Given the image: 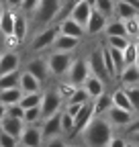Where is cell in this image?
I'll return each instance as SVG.
<instances>
[{
    "label": "cell",
    "mask_w": 139,
    "mask_h": 147,
    "mask_svg": "<svg viewBox=\"0 0 139 147\" xmlns=\"http://www.w3.org/2000/svg\"><path fill=\"white\" fill-rule=\"evenodd\" d=\"M45 147H67V143L61 139V135H57V137H49V139H45Z\"/></svg>",
    "instance_id": "obj_44"
},
{
    "label": "cell",
    "mask_w": 139,
    "mask_h": 147,
    "mask_svg": "<svg viewBox=\"0 0 139 147\" xmlns=\"http://www.w3.org/2000/svg\"><path fill=\"white\" fill-rule=\"evenodd\" d=\"M80 108H82V104H78V102H67V108H65V113H67L70 117H76Z\"/></svg>",
    "instance_id": "obj_47"
},
{
    "label": "cell",
    "mask_w": 139,
    "mask_h": 147,
    "mask_svg": "<svg viewBox=\"0 0 139 147\" xmlns=\"http://www.w3.org/2000/svg\"><path fill=\"white\" fill-rule=\"evenodd\" d=\"M59 119H61V115H59V113L41 119V121H43V125H41L43 139H49V137H57V135H61V123H59Z\"/></svg>",
    "instance_id": "obj_9"
},
{
    "label": "cell",
    "mask_w": 139,
    "mask_h": 147,
    "mask_svg": "<svg viewBox=\"0 0 139 147\" xmlns=\"http://www.w3.org/2000/svg\"><path fill=\"white\" fill-rule=\"evenodd\" d=\"M59 123H61V135H74V117L63 113Z\"/></svg>",
    "instance_id": "obj_37"
},
{
    "label": "cell",
    "mask_w": 139,
    "mask_h": 147,
    "mask_svg": "<svg viewBox=\"0 0 139 147\" xmlns=\"http://www.w3.org/2000/svg\"><path fill=\"white\" fill-rule=\"evenodd\" d=\"M88 67H90V74L98 76L102 82L109 78V74H107V67H104V61H102V51H100V49L92 51V55L88 57Z\"/></svg>",
    "instance_id": "obj_11"
},
{
    "label": "cell",
    "mask_w": 139,
    "mask_h": 147,
    "mask_svg": "<svg viewBox=\"0 0 139 147\" xmlns=\"http://www.w3.org/2000/svg\"><path fill=\"white\" fill-rule=\"evenodd\" d=\"M59 33H63V35H70V37H76V39H80V37L84 35V27L82 25H78L72 16H67L65 21L59 25V29H57Z\"/></svg>",
    "instance_id": "obj_20"
},
{
    "label": "cell",
    "mask_w": 139,
    "mask_h": 147,
    "mask_svg": "<svg viewBox=\"0 0 139 147\" xmlns=\"http://www.w3.org/2000/svg\"><path fill=\"white\" fill-rule=\"evenodd\" d=\"M92 102L88 100V102H84L82 104V108L78 110V115L74 117V133H80L82 129L86 127V123H88L90 119H92Z\"/></svg>",
    "instance_id": "obj_15"
},
{
    "label": "cell",
    "mask_w": 139,
    "mask_h": 147,
    "mask_svg": "<svg viewBox=\"0 0 139 147\" xmlns=\"http://www.w3.org/2000/svg\"><path fill=\"white\" fill-rule=\"evenodd\" d=\"M23 115H25V108L16 102V104H10V106H6V117H14V119H23Z\"/></svg>",
    "instance_id": "obj_43"
},
{
    "label": "cell",
    "mask_w": 139,
    "mask_h": 147,
    "mask_svg": "<svg viewBox=\"0 0 139 147\" xmlns=\"http://www.w3.org/2000/svg\"><path fill=\"white\" fill-rule=\"evenodd\" d=\"M88 100H90V96L86 94V90L84 88H78V86L74 90V94L67 98V102H78V104H84V102H88Z\"/></svg>",
    "instance_id": "obj_39"
},
{
    "label": "cell",
    "mask_w": 139,
    "mask_h": 147,
    "mask_svg": "<svg viewBox=\"0 0 139 147\" xmlns=\"http://www.w3.org/2000/svg\"><path fill=\"white\" fill-rule=\"evenodd\" d=\"M135 131H139V121H135V123L129 127V133H135Z\"/></svg>",
    "instance_id": "obj_51"
},
{
    "label": "cell",
    "mask_w": 139,
    "mask_h": 147,
    "mask_svg": "<svg viewBox=\"0 0 139 147\" xmlns=\"http://www.w3.org/2000/svg\"><path fill=\"white\" fill-rule=\"evenodd\" d=\"M104 31H107V37H109V35H127L125 23L121 21V18H117V21H113V23H107Z\"/></svg>",
    "instance_id": "obj_34"
},
{
    "label": "cell",
    "mask_w": 139,
    "mask_h": 147,
    "mask_svg": "<svg viewBox=\"0 0 139 147\" xmlns=\"http://www.w3.org/2000/svg\"><path fill=\"white\" fill-rule=\"evenodd\" d=\"M65 76H67V82L70 84H74V86H80L84 84V80L90 76V67H88V61H84V59H76L70 63L67 71H65Z\"/></svg>",
    "instance_id": "obj_4"
},
{
    "label": "cell",
    "mask_w": 139,
    "mask_h": 147,
    "mask_svg": "<svg viewBox=\"0 0 139 147\" xmlns=\"http://www.w3.org/2000/svg\"><path fill=\"white\" fill-rule=\"evenodd\" d=\"M23 96V92L19 86H14V88H4V90H0V102H2L4 106H10V104H16L21 100Z\"/></svg>",
    "instance_id": "obj_22"
},
{
    "label": "cell",
    "mask_w": 139,
    "mask_h": 147,
    "mask_svg": "<svg viewBox=\"0 0 139 147\" xmlns=\"http://www.w3.org/2000/svg\"><path fill=\"white\" fill-rule=\"evenodd\" d=\"M12 25H14V10H2V14H0V33L2 35H10L12 33Z\"/></svg>",
    "instance_id": "obj_25"
},
{
    "label": "cell",
    "mask_w": 139,
    "mask_h": 147,
    "mask_svg": "<svg viewBox=\"0 0 139 147\" xmlns=\"http://www.w3.org/2000/svg\"><path fill=\"white\" fill-rule=\"evenodd\" d=\"M123 23H125L127 37H137V35H139V23H137V18H135V16L127 18V21H123Z\"/></svg>",
    "instance_id": "obj_40"
},
{
    "label": "cell",
    "mask_w": 139,
    "mask_h": 147,
    "mask_svg": "<svg viewBox=\"0 0 139 147\" xmlns=\"http://www.w3.org/2000/svg\"><path fill=\"white\" fill-rule=\"evenodd\" d=\"M39 106H41V119L59 113V108H61V98H59V94H57V90L45 92V94L41 96V104H39Z\"/></svg>",
    "instance_id": "obj_5"
},
{
    "label": "cell",
    "mask_w": 139,
    "mask_h": 147,
    "mask_svg": "<svg viewBox=\"0 0 139 147\" xmlns=\"http://www.w3.org/2000/svg\"><path fill=\"white\" fill-rule=\"evenodd\" d=\"M104 27H107V16H102L98 10L92 8V12H90V16H88V21H86L84 31H88L90 35H96V33L104 31Z\"/></svg>",
    "instance_id": "obj_16"
},
{
    "label": "cell",
    "mask_w": 139,
    "mask_h": 147,
    "mask_svg": "<svg viewBox=\"0 0 139 147\" xmlns=\"http://www.w3.org/2000/svg\"><path fill=\"white\" fill-rule=\"evenodd\" d=\"M125 94L133 106V113L139 115V84H133V86H125Z\"/></svg>",
    "instance_id": "obj_29"
},
{
    "label": "cell",
    "mask_w": 139,
    "mask_h": 147,
    "mask_svg": "<svg viewBox=\"0 0 139 147\" xmlns=\"http://www.w3.org/2000/svg\"><path fill=\"white\" fill-rule=\"evenodd\" d=\"M111 51V57H113V63H115V69H117V76L121 74V69L125 67V59H123V51L121 49H115V47H109Z\"/></svg>",
    "instance_id": "obj_36"
},
{
    "label": "cell",
    "mask_w": 139,
    "mask_h": 147,
    "mask_svg": "<svg viewBox=\"0 0 139 147\" xmlns=\"http://www.w3.org/2000/svg\"><path fill=\"white\" fill-rule=\"evenodd\" d=\"M82 139L88 147H107L113 137V125L102 115H92V119L82 129Z\"/></svg>",
    "instance_id": "obj_1"
},
{
    "label": "cell",
    "mask_w": 139,
    "mask_h": 147,
    "mask_svg": "<svg viewBox=\"0 0 139 147\" xmlns=\"http://www.w3.org/2000/svg\"><path fill=\"white\" fill-rule=\"evenodd\" d=\"M125 139H121V137H111V141L107 143V147H125Z\"/></svg>",
    "instance_id": "obj_48"
},
{
    "label": "cell",
    "mask_w": 139,
    "mask_h": 147,
    "mask_svg": "<svg viewBox=\"0 0 139 147\" xmlns=\"http://www.w3.org/2000/svg\"><path fill=\"white\" fill-rule=\"evenodd\" d=\"M14 86H19V69L8 71V74H4V76H0V90L14 88Z\"/></svg>",
    "instance_id": "obj_31"
},
{
    "label": "cell",
    "mask_w": 139,
    "mask_h": 147,
    "mask_svg": "<svg viewBox=\"0 0 139 147\" xmlns=\"http://www.w3.org/2000/svg\"><path fill=\"white\" fill-rule=\"evenodd\" d=\"M115 14L121 18V21H127V18H131V16L137 14V8L131 6V4H127L125 0H115Z\"/></svg>",
    "instance_id": "obj_24"
},
{
    "label": "cell",
    "mask_w": 139,
    "mask_h": 147,
    "mask_svg": "<svg viewBox=\"0 0 139 147\" xmlns=\"http://www.w3.org/2000/svg\"><path fill=\"white\" fill-rule=\"evenodd\" d=\"M133 115L131 110H125V108H119V106H111L107 110V117H109V123L111 125H117V127H127L133 123Z\"/></svg>",
    "instance_id": "obj_8"
},
{
    "label": "cell",
    "mask_w": 139,
    "mask_h": 147,
    "mask_svg": "<svg viewBox=\"0 0 139 147\" xmlns=\"http://www.w3.org/2000/svg\"><path fill=\"white\" fill-rule=\"evenodd\" d=\"M111 100H113V106H119V108H125V110H131V113H133V106H131V102H129V98H127L123 88L115 90L111 94Z\"/></svg>",
    "instance_id": "obj_26"
},
{
    "label": "cell",
    "mask_w": 139,
    "mask_h": 147,
    "mask_svg": "<svg viewBox=\"0 0 139 147\" xmlns=\"http://www.w3.org/2000/svg\"><path fill=\"white\" fill-rule=\"evenodd\" d=\"M2 10H4V6H2V0H0V14H2Z\"/></svg>",
    "instance_id": "obj_56"
},
{
    "label": "cell",
    "mask_w": 139,
    "mask_h": 147,
    "mask_svg": "<svg viewBox=\"0 0 139 147\" xmlns=\"http://www.w3.org/2000/svg\"><path fill=\"white\" fill-rule=\"evenodd\" d=\"M78 41H80V39H76V37H70V35L57 33L55 41H53V47H55L57 51H70V53H72V51L78 47Z\"/></svg>",
    "instance_id": "obj_19"
},
{
    "label": "cell",
    "mask_w": 139,
    "mask_h": 147,
    "mask_svg": "<svg viewBox=\"0 0 139 147\" xmlns=\"http://www.w3.org/2000/svg\"><path fill=\"white\" fill-rule=\"evenodd\" d=\"M25 129V121L23 119H14V117H4L2 121H0V131H4L12 137L19 139V135L23 133Z\"/></svg>",
    "instance_id": "obj_12"
},
{
    "label": "cell",
    "mask_w": 139,
    "mask_h": 147,
    "mask_svg": "<svg viewBox=\"0 0 139 147\" xmlns=\"http://www.w3.org/2000/svg\"><path fill=\"white\" fill-rule=\"evenodd\" d=\"M72 61L74 59H72V55H70V51H55L47 57V69H49V74H53V76H65V71H67Z\"/></svg>",
    "instance_id": "obj_3"
},
{
    "label": "cell",
    "mask_w": 139,
    "mask_h": 147,
    "mask_svg": "<svg viewBox=\"0 0 139 147\" xmlns=\"http://www.w3.org/2000/svg\"><path fill=\"white\" fill-rule=\"evenodd\" d=\"M121 82H123L125 86H133V84H139V67L135 63L131 65H125L123 69H121Z\"/></svg>",
    "instance_id": "obj_21"
},
{
    "label": "cell",
    "mask_w": 139,
    "mask_h": 147,
    "mask_svg": "<svg viewBox=\"0 0 139 147\" xmlns=\"http://www.w3.org/2000/svg\"><path fill=\"white\" fill-rule=\"evenodd\" d=\"M0 147H19V139L4 133V131H0Z\"/></svg>",
    "instance_id": "obj_42"
},
{
    "label": "cell",
    "mask_w": 139,
    "mask_h": 147,
    "mask_svg": "<svg viewBox=\"0 0 139 147\" xmlns=\"http://www.w3.org/2000/svg\"><path fill=\"white\" fill-rule=\"evenodd\" d=\"M92 8L94 10H98L102 16H111V14H115V0H94L92 2Z\"/></svg>",
    "instance_id": "obj_28"
},
{
    "label": "cell",
    "mask_w": 139,
    "mask_h": 147,
    "mask_svg": "<svg viewBox=\"0 0 139 147\" xmlns=\"http://www.w3.org/2000/svg\"><path fill=\"white\" fill-rule=\"evenodd\" d=\"M135 55H137V43H131L123 49V59H125V65H131L135 63Z\"/></svg>",
    "instance_id": "obj_38"
},
{
    "label": "cell",
    "mask_w": 139,
    "mask_h": 147,
    "mask_svg": "<svg viewBox=\"0 0 139 147\" xmlns=\"http://www.w3.org/2000/svg\"><path fill=\"white\" fill-rule=\"evenodd\" d=\"M37 4H39V0H23L19 8H21L25 14H29V12H33V10H35V6H37Z\"/></svg>",
    "instance_id": "obj_46"
},
{
    "label": "cell",
    "mask_w": 139,
    "mask_h": 147,
    "mask_svg": "<svg viewBox=\"0 0 139 147\" xmlns=\"http://www.w3.org/2000/svg\"><path fill=\"white\" fill-rule=\"evenodd\" d=\"M113 106V100H111V94H102L92 98V113L94 115H107V110Z\"/></svg>",
    "instance_id": "obj_23"
},
{
    "label": "cell",
    "mask_w": 139,
    "mask_h": 147,
    "mask_svg": "<svg viewBox=\"0 0 139 147\" xmlns=\"http://www.w3.org/2000/svg\"><path fill=\"white\" fill-rule=\"evenodd\" d=\"M74 90H76V86L74 84H70V82H61L59 86H57V94H59V98L63 100V98H70L74 94Z\"/></svg>",
    "instance_id": "obj_41"
},
{
    "label": "cell",
    "mask_w": 139,
    "mask_h": 147,
    "mask_svg": "<svg viewBox=\"0 0 139 147\" xmlns=\"http://www.w3.org/2000/svg\"><path fill=\"white\" fill-rule=\"evenodd\" d=\"M82 88L86 90V94L90 96V100L92 98H96V96H100L102 92H104V82L98 78V76H94V74H90L88 78L84 80V84H82Z\"/></svg>",
    "instance_id": "obj_17"
},
{
    "label": "cell",
    "mask_w": 139,
    "mask_h": 147,
    "mask_svg": "<svg viewBox=\"0 0 139 147\" xmlns=\"http://www.w3.org/2000/svg\"><path fill=\"white\" fill-rule=\"evenodd\" d=\"M135 18H137V23H139V10H137V14H135Z\"/></svg>",
    "instance_id": "obj_57"
},
{
    "label": "cell",
    "mask_w": 139,
    "mask_h": 147,
    "mask_svg": "<svg viewBox=\"0 0 139 147\" xmlns=\"http://www.w3.org/2000/svg\"><path fill=\"white\" fill-rule=\"evenodd\" d=\"M107 39H109V47H115V49H121V51L129 45V37L127 35H109Z\"/></svg>",
    "instance_id": "obj_33"
},
{
    "label": "cell",
    "mask_w": 139,
    "mask_h": 147,
    "mask_svg": "<svg viewBox=\"0 0 139 147\" xmlns=\"http://www.w3.org/2000/svg\"><path fill=\"white\" fill-rule=\"evenodd\" d=\"M41 92H27V94H23L21 96V100H19V104L23 106V108H29V106H39L41 104Z\"/></svg>",
    "instance_id": "obj_30"
},
{
    "label": "cell",
    "mask_w": 139,
    "mask_h": 147,
    "mask_svg": "<svg viewBox=\"0 0 139 147\" xmlns=\"http://www.w3.org/2000/svg\"><path fill=\"white\" fill-rule=\"evenodd\" d=\"M4 117H6V106H4L2 102H0V121H2Z\"/></svg>",
    "instance_id": "obj_50"
},
{
    "label": "cell",
    "mask_w": 139,
    "mask_h": 147,
    "mask_svg": "<svg viewBox=\"0 0 139 147\" xmlns=\"http://www.w3.org/2000/svg\"><path fill=\"white\" fill-rule=\"evenodd\" d=\"M127 4H131V6H135L137 10H139V0H125Z\"/></svg>",
    "instance_id": "obj_52"
},
{
    "label": "cell",
    "mask_w": 139,
    "mask_h": 147,
    "mask_svg": "<svg viewBox=\"0 0 139 147\" xmlns=\"http://www.w3.org/2000/svg\"><path fill=\"white\" fill-rule=\"evenodd\" d=\"M19 53H14V51H6V53H0V76H4V74L8 71H14V69H19Z\"/></svg>",
    "instance_id": "obj_13"
},
{
    "label": "cell",
    "mask_w": 139,
    "mask_h": 147,
    "mask_svg": "<svg viewBox=\"0 0 139 147\" xmlns=\"http://www.w3.org/2000/svg\"><path fill=\"white\" fill-rule=\"evenodd\" d=\"M27 27H29V23H27V18L23 16V14H14V25H12V35H16L19 39L23 41L25 37H27Z\"/></svg>",
    "instance_id": "obj_27"
},
{
    "label": "cell",
    "mask_w": 139,
    "mask_h": 147,
    "mask_svg": "<svg viewBox=\"0 0 139 147\" xmlns=\"http://www.w3.org/2000/svg\"><path fill=\"white\" fill-rule=\"evenodd\" d=\"M67 147H70V145H67Z\"/></svg>",
    "instance_id": "obj_58"
},
{
    "label": "cell",
    "mask_w": 139,
    "mask_h": 147,
    "mask_svg": "<svg viewBox=\"0 0 139 147\" xmlns=\"http://www.w3.org/2000/svg\"><path fill=\"white\" fill-rule=\"evenodd\" d=\"M6 2L10 4V8H19V6H21V2H23V0H6Z\"/></svg>",
    "instance_id": "obj_49"
},
{
    "label": "cell",
    "mask_w": 139,
    "mask_h": 147,
    "mask_svg": "<svg viewBox=\"0 0 139 147\" xmlns=\"http://www.w3.org/2000/svg\"><path fill=\"white\" fill-rule=\"evenodd\" d=\"M57 29H53V27H47V29H41L37 35H35V39H33V43H31V47H33V51H41V49H47V47H51L53 45V41H55V37H57Z\"/></svg>",
    "instance_id": "obj_7"
},
{
    "label": "cell",
    "mask_w": 139,
    "mask_h": 147,
    "mask_svg": "<svg viewBox=\"0 0 139 147\" xmlns=\"http://www.w3.org/2000/svg\"><path fill=\"white\" fill-rule=\"evenodd\" d=\"M135 65L139 67V45H137V55H135Z\"/></svg>",
    "instance_id": "obj_54"
},
{
    "label": "cell",
    "mask_w": 139,
    "mask_h": 147,
    "mask_svg": "<svg viewBox=\"0 0 139 147\" xmlns=\"http://www.w3.org/2000/svg\"><path fill=\"white\" fill-rule=\"evenodd\" d=\"M23 121H25V125H35L37 121H41V106H29V108H25Z\"/></svg>",
    "instance_id": "obj_32"
},
{
    "label": "cell",
    "mask_w": 139,
    "mask_h": 147,
    "mask_svg": "<svg viewBox=\"0 0 139 147\" xmlns=\"http://www.w3.org/2000/svg\"><path fill=\"white\" fill-rule=\"evenodd\" d=\"M131 137H133V141L139 145V131H135V133H131Z\"/></svg>",
    "instance_id": "obj_53"
},
{
    "label": "cell",
    "mask_w": 139,
    "mask_h": 147,
    "mask_svg": "<svg viewBox=\"0 0 139 147\" xmlns=\"http://www.w3.org/2000/svg\"><path fill=\"white\" fill-rule=\"evenodd\" d=\"M43 143V133H41V127H35V125H25L23 133L19 135V145L21 147H39Z\"/></svg>",
    "instance_id": "obj_6"
},
{
    "label": "cell",
    "mask_w": 139,
    "mask_h": 147,
    "mask_svg": "<svg viewBox=\"0 0 139 147\" xmlns=\"http://www.w3.org/2000/svg\"><path fill=\"white\" fill-rule=\"evenodd\" d=\"M19 88L23 94H27V92H41V82L25 69L23 74H19Z\"/></svg>",
    "instance_id": "obj_14"
},
{
    "label": "cell",
    "mask_w": 139,
    "mask_h": 147,
    "mask_svg": "<svg viewBox=\"0 0 139 147\" xmlns=\"http://www.w3.org/2000/svg\"><path fill=\"white\" fill-rule=\"evenodd\" d=\"M27 71H29V74H33V76L37 78L39 82L47 80V76H49L47 61H45V59H41V57H35V59H31V61L27 63Z\"/></svg>",
    "instance_id": "obj_18"
},
{
    "label": "cell",
    "mask_w": 139,
    "mask_h": 147,
    "mask_svg": "<svg viewBox=\"0 0 139 147\" xmlns=\"http://www.w3.org/2000/svg\"><path fill=\"white\" fill-rule=\"evenodd\" d=\"M90 12H92V6L86 2V0H76L74 6H72V10H70V16H72L78 25L86 27V21H88Z\"/></svg>",
    "instance_id": "obj_10"
},
{
    "label": "cell",
    "mask_w": 139,
    "mask_h": 147,
    "mask_svg": "<svg viewBox=\"0 0 139 147\" xmlns=\"http://www.w3.org/2000/svg\"><path fill=\"white\" fill-rule=\"evenodd\" d=\"M4 41H6V47H8V49H16V47H19V45L23 43V41L19 39V37L12 35V33H10V35H4Z\"/></svg>",
    "instance_id": "obj_45"
},
{
    "label": "cell",
    "mask_w": 139,
    "mask_h": 147,
    "mask_svg": "<svg viewBox=\"0 0 139 147\" xmlns=\"http://www.w3.org/2000/svg\"><path fill=\"white\" fill-rule=\"evenodd\" d=\"M125 147H139V145H137V143L133 141V143H125Z\"/></svg>",
    "instance_id": "obj_55"
},
{
    "label": "cell",
    "mask_w": 139,
    "mask_h": 147,
    "mask_svg": "<svg viewBox=\"0 0 139 147\" xmlns=\"http://www.w3.org/2000/svg\"><path fill=\"white\" fill-rule=\"evenodd\" d=\"M59 8H61V0H39V4L33 10L35 23L39 27H45L47 23H51L57 16Z\"/></svg>",
    "instance_id": "obj_2"
},
{
    "label": "cell",
    "mask_w": 139,
    "mask_h": 147,
    "mask_svg": "<svg viewBox=\"0 0 139 147\" xmlns=\"http://www.w3.org/2000/svg\"><path fill=\"white\" fill-rule=\"evenodd\" d=\"M100 51H102V61H104V67H107L109 78H117V69H115V63H113V57H111L109 47H104V49H100Z\"/></svg>",
    "instance_id": "obj_35"
}]
</instances>
